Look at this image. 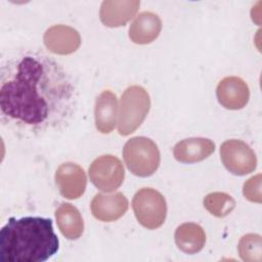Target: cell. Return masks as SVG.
Here are the masks:
<instances>
[{"mask_svg": "<svg viewBox=\"0 0 262 262\" xmlns=\"http://www.w3.org/2000/svg\"><path fill=\"white\" fill-rule=\"evenodd\" d=\"M77 103L73 77L46 53L26 49L2 62L1 120L12 130L40 135L61 129L73 118Z\"/></svg>", "mask_w": 262, "mask_h": 262, "instance_id": "obj_1", "label": "cell"}, {"mask_svg": "<svg viewBox=\"0 0 262 262\" xmlns=\"http://www.w3.org/2000/svg\"><path fill=\"white\" fill-rule=\"evenodd\" d=\"M58 249L59 242L49 218L11 217L0 231L2 261L43 262L54 256Z\"/></svg>", "mask_w": 262, "mask_h": 262, "instance_id": "obj_2", "label": "cell"}, {"mask_svg": "<svg viewBox=\"0 0 262 262\" xmlns=\"http://www.w3.org/2000/svg\"><path fill=\"white\" fill-rule=\"evenodd\" d=\"M150 107L147 91L138 85L128 87L121 96L118 114V131L127 136L133 133L144 121Z\"/></svg>", "mask_w": 262, "mask_h": 262, "instance_id": "obj_3", "label": "cell"}, {"mask_svg": "<svg viewBox=\"0 0 262 262\" xmlns=\"http://www.w3.org/2000/svg\"><path fill=\"white\" fill-rule=\"evenodd\" d=\"M123 157L129 171L139 177L152 175L158 170L161 161L157 144L143 136L129 139L124 145Z\"/></svg>", "mask_w": 262, "mask_h": 262, "instance_id": "obj_4", "label": "cell"}, {"mask_svg": "<svg viewBox=\"0 0 262 262\" xmlns=\"http://www.w3.org/2000/svg\"><path fill=\"white\" fill-rule=\"evenodd\" d=\"M132 208L137 221L147 229L162 226L167 215V204L163 194L150 187L139 189L133 196Z\"/></svg>", "mask_w": 262, "mask_h": 262, "instance_id": "obj_5", "label": "cell"}, {"mask_svg": "<svg viewBox=\"0 0 262 262\" xmlns=\"http://www.w3.org/2000/svg\"><path fill=\"white\" fill-rule=\"evenodd\" d=\"M89 177L95 187L111 192L122 185L125 171L122 162L117 157L104 155L92 162L89 167Z\"/></svg>", "mask_w": 262, "mask_h": 262, "instance_id": "obj_6", "label": "cell"}, {"mask_svg": "<svg viewBox=\"0 0 262 262\" xmlns=\"http://www.w3.org/2000/svg\"><path fill=\"white\" fill-rule=\"evenodd\" d=\"M220 158L224 167L234 175L249 174L257 167L255 151L238 139L224 141L220 146Z\"/></svg>", "mask_w": 262, "mask_h": 262, "instance_id": "obj_7", "label": "cell"}, {"mask_svg": "<svg viewBox=\"0 0 262 262\" xmlns=\"http://www.w3.org/2000/svg\"><path fill=\"white\" fill-rule=\"evenodd\" d=\"M55 183L63 198L75 200L84 193L87 179L84 170L78 164L68 162L57 168Z\"/></svg>", "mask_w": 262, "mask_h": 262, "instance_id": "obj_8", "label": "cell"}, {"mask_svg": "<svg viewBox=\"0 0 262 262\" xmlns=\"http://www.w3.org/2000/svg\"><path fill=\"white\" fill-rule=\"evenodd\" d=\"M46 48L60 55L75 52L81 45V36L79 32L66 25H55L46 30L43 37Z\"/></svg>", "mask_w": 262, "mask_h": 262, "instance_id": "obj_9", "label": "cell"}, {"mask_svg": "<svg viewBox=\"0 0 262 262\" xmlns=\"http://www.w3.org/2000/svg\"><path fill=\"white\" fill-rule=\"evenodd\" d=\"M219 103L227 110H241L249 101L250 90L247 83L235 76L223 78L217 85Z\"/></svg>", "mask_w": 262, "mask_h": 262, "instance_id": "obj_10", "label": "cell"}, {"mask_svg": "<svg viewBox=\"0 0 262 262\" xmlns=\"http://www.w3.org/2000/svg\"><path fill=\"white\" fill-rule=\"evenodd\" d=\"M90 208L96 219L112 222L118 220L127 212L128 200L122 192L97 193L92 199Z\"/></svg>", "mask_w": 262, "mask_h": 262, "instance_id": "obj_11", "label": "cell"}, {"mask_svg": "<svg viewBox=\"0 0 262 262\" xmlns=\"http://www.w3.org/2000/svg\"><path fill=\"white\" fill-rule=\"evenodd\" d=\"M139 6L137 0H105L100 5L99 17L106 27H121L135 15Z\"/></svg>", "mask_w": 262, "mask_h": 262, "instance_id": "obj_12", "label": "cell"}, {"mask_svg": "<svg viewBox=\"0 0 262 262\" xmlns=\"http://www.w3.org/2000/svg\"><path fill=\"white\" fill-rule=\"evenodd\" d=\"M214 150L215 143L211 139L192 137L177 142L173 148V155L178 162L191 164L207 159Z\"/></svg>", "mask_w": 262, "mask_h": 262, "instance_id": "obj_13", "label": "cell"}, {"mask_svg": "<svg viewBox=\"0 0 262 262\" xmlns=\"http://www.w3.org/2000/svg\"><path fill=\"white\" fill-rule=\"evenodd\" d=\"M162 30V20L154 12H140L131 23L129 38L136 44H148L158 38Z\"/></svg>", "mask_w": 262, "mask_h": 262, "instance_id": "obj_14", "label": "cell"}, {"mask_svg": "<svg viewBox=\"0 0 262 262\" xmlns=\"http://www.w3.org/2000/svg\"><path fill=\"white\" fill-rule=\"evenodd\" d=\"M118 100L115 93L110 90L102 91L96 98L94 117L96 129L103 134L111 133L117 123Z\"/></svg>", "mask_w": 262, "mask_h": 262, "instance_id": "obj_15", "label": "cell"}, {"mask_svg": "<svg viewBox=\"0 0 262 262\" xmlns=\"http://www.w3.org/2000/svg\"><path fill=\"white\" fill-rule=\"evenodd\" d=\"M55 218L60 232L67 238L77 239L82 235L84 222L79 210L75 206L62 203L55 211Z\"/></svg>", "mask_w": 262, "mask_h": 262, "instance_id": "obj_16", "label": "cell"}, {"mask_svg": "<svg viewBox=\"0 0 262 262\" xmlns=\"http://www.w3.org/2000/svg\"><path fill=\"white\" fill-rule=\"evenodd\" d=\"M174 237L178 249L186 254L200 252L206 244V233L203 227L191 222L179 225L175 230Z\"/></svg>", "mask_w": 262, "mask_h": 262, "instance_id": "obj_17", "label": "cell"}, {"mask_svg": "<svg viewBox=\"0 0 262 262\" xmlns=\"http://www.w3.org/2000/svg\"><path fill=\"white\" fill-rule=\"evenodd\" d=\"M205 209L215 217H225L235 208L234 199L226 192H211L204 199Z\"/></svg>", "mask_w": 262, "mask_h": 262, "instance_id": "obj_18", "label": "cell"}, {"mask_svg": "<svg viewBox=\"0 0 262 262\" xmlns=\"http://www.w3.org/2000/svg\"><path fill=\"white\" fill-rule=\"evenodd\" d=\"M238 253L241 258L247 262L261 261L262 238L260 234L248 233L238 242Z\"/></svg>", "mask_w": 262, "mask_h": 262, "instance_id": "obj_19", "label": "cell"}, {"mask_svg": "<svg viewBox=\"0 0 262 262\" xmlns=\"http://www.w3.org/2000/svg\"><path fill=\"white\" fill-rule=\"evenodd\" d=\"M261 174H258L251 177L244 183L243 193L248 201L258 204L261 203Z\"/></svg>", "mask_w": 262, "mask_h": 262, "instance_id": "obj_20", "label": "cell"}]
</instances>
